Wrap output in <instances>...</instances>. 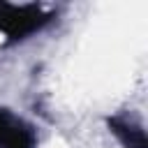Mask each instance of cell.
Wrapping results in <instances>:
<instances>
[{
    "label": "cell",
    "mask_w": 148,
    "mask_h": 148,
    "mask_svg": "<svg viewBox=\"0 0 148 148\" xmlns=\"http://www.w3.org/2000/svg\"><path fill=\"white\" fill-rule=\"evenodd\" d=\"M46 21H49V14H44L39 7H32V5L16 7V5L0 2V28L12 39H21V37L30 35Z\"/></svg>",
    "instance_id": "obj_1"
},
{
    "label": "cell",
    "mask_w": 148,
    "mask_h": 148,
    "mask_svg": "<svg viewBox=\"0 0 148 148\" xmlns=\"http://www.w3.org/2000/svg\"><path fill=\"white\" fill-rule=\"evenodd\" d=\"M35 136L28 125L0 109V148H32Z\"/></svg>",
    "instance_id": "obj_2"
},
{
    "label": "cell",
    "mask_w": 148,
    "mask_h": 148,
    "mask_svg": "<svg viewBox=\"0 0 148 148\" xmlns=\"http://www.w3.org/2000/svg\"><path fill=\"white\" fill-rule=\"evenodd\" d=\"M109 125H111L113 134L127 148H146V139H143V132L141 130H136V127H132V125H127L123 120H109Z\"/></svg>",
    "instance_id": "obj_3"
}]
</instances>
